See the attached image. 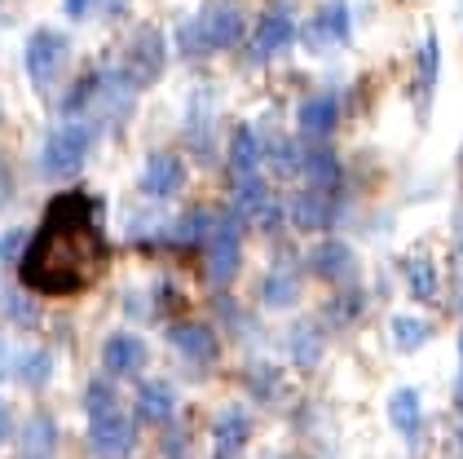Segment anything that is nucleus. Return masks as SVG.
<instances>
[{
    "label": "nucleus",
    "mask_w": 463,
    "mask_h": 459,
    "mask_svg": "<svg viewBox=\"0 0 463 459\" xmlns=\"http://www.w3.org/2000/svg\"><path fill=\"white\" fill-rule=\"evenodd\" d=\"M89 146H93V129L89 124H67L58 133H49L44 141V155H40V168L44 177H71L84 168L89 159Z\"/></svg>",
    "instance_id": "20e7f679"
},
{
    "label": "nucleus",
    "mask_w": 463,
    "mask_h": 459,
    "mask_svg": "<svg viewBox=\"0 0 463 459\" xmlns=\"http://www.w3.org/2000/svg\"><path fill=\"white\" fill-rule=\"evenodd\" d=\"M326 221H331V190H326V186H305V190L291 199V225L318 230Z\"/></svg>",
    "instance_id": "ddd939ff"
},
{
    "label": "nucleus",
    "mask_w": 463,
    "mask_h": 459,
    "mask_svg": "<svg viewBox=\"0 0 463 459\" xmlns=\"http://www.w3.org/2000/svg\"><path fill=\"white\" fill-rule=\"evenodd\" d=\"M173 406H177V397H173L168 385H142V393H137V416L146 424H168Z\"/></svg>",
    "instance_id": "aec40b11"
},
{
    "label": "nucleus",
    "mask_w": 463,
    "mask_h": 459,
    "mask_svg": "<svg viewBox=\"0 0 463 459\" xmlns=\"http://www.w3.org/2000/svg\"><path fill=\"white\" fill-rule=\"evenodd\" d=\"M53 446H58V424L49 416H32L23 437H18V451L23 459H53Z\"/></svg>",
    "instance_id": "f3484780"
},
{
    "label": "nucleus",
    "mask_w": 463,
    "mask_h": 459,
    "mask_svg": "<svg viewBox=\"0 0 463 459\" xmlns=\"http://www.w3.org/2000/svg\"><path fill=\"white\" fill-rule=\"evenodd\" d=\"M181 181H185V164H181V155H173V150H155L150 159H146L142 168V195H150V199H168V195H177Z\"/></svg>",
    "instance_id": "9d476101"
},
{
    "label": "nucleus",
    "mask_w": 463,
    "mask_h": 459,
    "mask_svg": "<svg viewBox=\"0 0 463 459\" xmlns=\"http://www.w3.org/2000/svg\"><path fill=\"white\" fill-rule=\"evenodd\" d=\"M406 279H411L420 301H432V296H437V274H432L428 261H411V265H406Z\"/></svg>",
    "instance_id": "393cba45"
},
{
    "label": "nucleus",
    "mask_w": 463,
    "mask_h": 459,
    "mask_svg": "<svg viewBox=\"0 0 463 459\" xmlns=\"http://www.w3.org/2000/svg\"><path fill=\"white\" fill-rule=\"evenodd\" d=\"M9 199V168H5V159H0V204Z\"/></svg>",
    "instance_id": "cd10ccee"
},
{
    "label": "nucleus",
    "mask_w": 463,
    "mask_h": 459,
    "mask_svg": "<svg viewBox=\"0 0 463 459\" xmlns=\"http://www.w3.org/2000/svg\"><path fill=\"white\" fill-rule=\"evenodd\" d=\"M291 40H296V18L287 9H269V14H260V23L251 32V53L256 58H274Z\"/></svg>",
    "instance_id": "f8f14e48"
},
{
    "label": "nucleus",
    "mask_w": 463,
    "mask_h": 459,
    "mask_svg": "<svg viewBox=\"0 0 463 459\" xmlns=\"http://www.w3.org/2000/svg\"><path fill=\"white\" fill-rule=\"evenodd\" d=\"M389 420L402 437H415V433H420L424 411H420V393H415V388H397V393H392L389 397Z\"/></svg>",
    "instance_id": "a211bd4d"
},
{
    "label": "nucleus",
    "mask_w": 463,
    "mask_h": 459,
    "mask_svg": "<svg viewBox=\"0 0 463 459\" xmlns=\"http://www.w3.org/2000/svg\"><path fill=\"white\" fill-rule=\"evenodd\" d=\"M392 340H397V349H420L428 340V327L420 318H392Z\"/></svg>",
    "instance_id": "b1692460"
},
{
    "label": "nucleus",
    "mask_w": 463,
    "mask_h": 459,
    "mask_svg": "<svg viewBox=\"0 0 463 459\" xmlns=\"http://www.w3.org/2000/svg\"><path fill=\"white\" fill-rule=\"evenodd\" d=\"M98 5H102V0H67V14H71V18H89Z\"/></svg>",
    "instance_id": "a878e982"
},
{
    "label": "nucleus",
    "mask_w": 463,
    "mask_h": 459,
    "mask_svg": "<svg viewBox=\"0 0 463 459\" xmlns=\"http://www.w3.org/2000/svg\"><path fill=\"white\" fill-rule=\"evenodd\" d=\"M49 376H53V358L44 349H14L9 340H0V380L40 388Z\"/></svg>",
    "instance_id": "6e6552de"
},
{
    "label": "nucleus",
    "mask_w": 463,
    "mask_h": 459,
    "mask_svg": "<svg viewBox=\"0 0 463 459\" xmlns=\"http://www.w3.org/2000/svg\"><path fill=\"white\" fill-rule=\"evenodd\" d=\"M146 340L142 336H133V331H115V336H107V345H102V367H107L110 376H137L146 367Z\"/></svg>",
    "instance_id": "9b49d317"
},
{
    "label": "nucleus",
    "mask_w": 463,
    "mask_h": 459,
    "mask_svg": "<svg viewBox=\"0 0 463 459\" xmlns=\"http://www.w3.org/2000/svg\"><path fill=\"white\" fill-rule=\"evenodd\" d=\"M67 62H71V40L62 32L40 27V32L27 40V75H32V84H36L40 93H49L53 84H62Z\"/></svg>",
    "instance_id": "7ed1b4c3"
},
{
    "label": "nucleus",
    "mask_w": 463,
    "mask_h": 459,
    "mask_svg": "<svg viewBox=\"0 0 463 459\" xmlns=\"http://www.w3.org/2000/svg\"><path fill=\"white\" fill-rule=\"evenodd\" d=\"M225 164H230V177H234V181H248V177L260 173V141H256L251 129H234Z\"/></svg>",
    "instance_id": "2eb2a0df"
},
{
    "label": "nucleus",
    "mask_w": 463,
    "mask_h": 459,
    "mask_svg": "<svg viewBox=\"0 0 463 459\" xmlns=\"http://www.w3.org/2000/svg\"><path fill=\"white\" fill-rule=\"evenodd\" d=\"M203 256H208V274L216 282H230L239 274V261H243V239H239V225L234 221H213L208 234H203Z\"/></svg>",
    "instance_id": "423d86ee"
},
{
    "label": "nucleus",
    "mask_w": 463,
    "mask_h": 459,
    "mask_svg": "<svg viewBox=\"0 0 463 459\" xmlns=\"http://www.w3.org/2000/svg\"><path fill=\"white\" fill-rule=\"evenodd\" d=\"M159 71H164V35L155 27H142L124 53V80H128V89H146L159 80Z\"/></svg>",
    "instance_id": "0eeeda50"
},
{
    "label": "nucleus",
    "mask_w": 463,
    "mask_h": 459,
    "mask_svg": "<svg viewBox=\"0 0 463 459\" xmlns=\"http://www.w3.org/2000/svg\"><path fill=\"white\" fill-rule=\"evenodd\" d=\"M251 437V420L248 411H239V406H230L225 416H221V424H216V442H221V451L225 455H234V451H243Z\"/></svg>",
    "instance_id": "412c9836"
},
{
    "label": "nucleus",
    "mask_w": 463,
    "mask_h": 459,
    "mask_svg": "<svg viewBox=\"0 0 463 459\" xmlns=\"http://www.w3.org/2000/svg\"><path fill=\"white\" fill-rule=\"evenodd\" d=\"M260 301L274 305V310L291 305V301H296V274H291V270H269L265 282H260Z\"/></svg>",
    "instance_id": "4be33fe9"
},
{
    "label": "nucleus",
    "mask_w": 463,
    "mask_h": 459,
    "mask_svg": "<svg viewBox=\"0 0 463 459\" xmlns=\"http://www.w3.org/2000/svg\"><path fill=\"white\" fill-rule=\"evenodd\" d=\"M14 247H18V230H9V234H0V261H5V256H9Z\"/></svg>",
    "instance_id": "bb28decb"
},
{
    "label": "nucleus",
    "mask_w": 463,
    "mask_h": 459,
    "mask_svg": "<svg viewBox=\"0 0 463 459\" xmlns=\"http://www.w3.org/2000/svg\"><path fill=\"white\" fill-rule=\"evenodd\" d=\"M300 40H305V49H314V53L345 44V40H349V9H345V5H326V9H318V14L300 27Z\"/></svg>",
    "instance_id": "1a4fd4ad"
},
{
    "label": "nucleus",
    "mask_w": 463,
    "mask_h": 459,
    "mask_svg": "<svg viewBox=\"0 0 463 459\" xmlns=\"http://www.w3.org/2000/svg\"><path fill=\"white\" fill-rule=\"evenodd\" d=\"M243 35V14L239 5H208L199 18L181 23V49L185 53H213V49H230Z\"/></svg>",
    "instance_id": "f03ea898"
},
{
    "label": "nucleus",
    "mask_w": 463,
    "mask_h": 459,
    "mask_svg": "<svg viewBox=\"0 0 463 459\" xmlns=\"http://www.w3.org/2000/svg\"><path fill=\"white\" fill-rule=\"evenodd\" d=\"M89 451L98 459H133L137 451V428L124 411H107L89 420Z\"/></svg>",
    "instance_id": "39448f33"
},
{
    "label": "nucleus",
    "mask_w": 463,
    "mask_h": 459,
    "mask_svg": "<svg viewBox=\"0 0 463 459\" xmlns=\"http://www.w3.org/2000/svg\"><path fill=\"white\" fill-rule=\"evenodd\" d=\"M5 437H9V411H5V402H0V446H5Z\"/></svg>",
    "instance_id": "c85d7f7f"
},
{
    "label": "nucleus",
    "mask_w": 463,
    "mask_h": 459,
    "mask_svg": "<svg viewBox=\"0 0 463 459\" xmlns=\"http://www.w3.org/2000/svg\"><path fill=\"white\" fill-rule=\"evenodd\" d=\"M84 411H89V420H93V416H107V411H119V393H115L107 380L84 385Z\"/></svg>",
    "instance_id": "5701e85b"
},
{
    "label": "nucleus",
    "mask_w": 463,
    "mask_h": 459,
    "mask_svg": "<svg viewBox=\"0 0 463 459\" xmlns=\"http://www.w3.org/2000/svg\"><path fill=\"white\" fill-rule=\"evenodd\" d=\"M173 345H177V353H185L190 362H213L216 331L203 327V322H177V327H173Z\"/></svg>",
    "instance_id": "4468645a"
},
{
    "label": "nucleus",
    "mask_w": 463,
    "mask_h": 459,
    "mask_svg": "<svg viewBox=\"0 0 463 459\" xmlns=\"http://www.w3.org/2000/svg\"><path fill=\"white\" fill-rule=\"evenodd\" d=\"M314 270H318V279L326 282H345L354 274V252L345 244H322L314 252Z\"/></svg>",
    "instance_id": "6ab92c4d"
},
{
    "label": "nucleus",
    "mask_w": 463,
    "mask_h": 459,
    "mask_svg": "<svg viewBox=\"0 0 463 459\" xmlns=\"http://www.w3.org/2000/svg\"><path fill=\"white\" fill-rule=\"evenodd\" d=\"M110 244L89 195L62 190L49 199L44 221L18 261V282L40 296H80L107 274Z\"/></svg>",
    "instance_id": "f257e3e1"
},
{
    "label": "nucleus",
    "mask_w": 463,
    "mask_h": 459,
    "mask_svg": "<svg viewBox=\"0 0 463 459\" xmlns=\"http://www.w3.org/2000/svg\"><path fill=\"white\" fill-rule=\"evenodd\" d=\"M335 115H340V102H335L331 93H314L309 102L300 106L296 124H300L305 138H326V133L335 129Z\"/></svg>",
    "instance_id": "dca6fc26"
}]
</instances>
